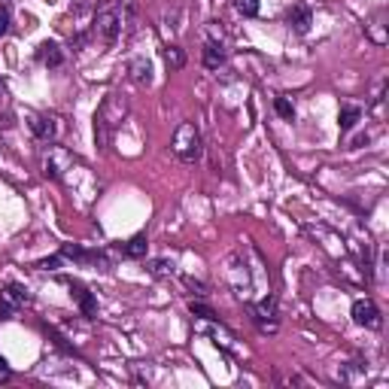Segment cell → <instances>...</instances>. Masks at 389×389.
<instances>
[{
	"label": "cell",
	"mask_w": 389,
	"mask_h": 389,
	"mask_svg": "<svg viewBox=\"0 0 389 389\" xmlns=\"http://www.w3.org/2000/svg\"><path fill=\"white\" fill-rule=\"evenodd\" d=\"M125 119H128V98L119 95V91H110V95L104 98V104H100L98 112H95V140H98L100 149L110 146L116 128Z\"/></svg>",
	"instance_id": "6da1fadb"
},
{
	"label": "cell",
	"mask_w": 389,
	"mask_h": 389,
	"mask_svg": "<svg viewBox=\"0 0 389 389\" xmlns=\"http://www.w3.org/2000/svg\"><path fill=\"white\" fill-rule=\"evenodd\" d=\"M170 149H173V156H177L180 161H186V165L201 161V156H204V140H201L198 125H194V122H180L177 131H173Z\"/></svg>",
	"instance_id": "7a4b0ae2"
},
{
	"label": "cell",
	"mask_w": 389,
	"mask_h": 389,
	"mask_svg": "<svg viewBox=\"0 0 389 389\" xmlns=\"http://www.w3.org/2000/svg\"><path fill=\"white\" fill-rule=\"evenodd\" d=\"M91 30L104 46H112L122 37V18H119V0H100L91 18Z\"/></svg>",
	"instance_id": "3957f363"
},
{
	"label": "cell",
	"mask_w": 389,
	"mask_h": 389,
	"mask_svg": "<svg viewBox=\"0 0 389 389\" xmlns=\"http://www.w3.org/2000/svg\"><path fill=\"white\" fill-rule=\"evenodd\" d=\"M74 156L58 146V143H46L43 152H40V165H43V177L46 180H61V173H64L67 168H74Z\"/></svg>",
	"instance_id": "277c9868"
},
{
	"label": "cell",
	"mask_w": 389,
	"mask_h": 389,
	"mask_svg": "<svg viewBox=\"0 0 389 389\" xmlns=\"http://www.w3.org/2000/svg\"><path fill=\"white\" fill-rule=\"evenodd\" d=\"M250 313L262 335H277V295L268 292L259 301H250Z\"/></svg>",
	"instance_id": "5b68a950"
},
{
	"label": "cell",
	"mask_w": 389,
	"mask_h": 389,
	"mask_svg": "<svg viewBox=\"0 0 389 389\" xmlns=\"http://www.w3.org/2000/svg\"><path fill=\"white\" fill-rule=\"evenodd\" d=\"M28 128L34 131L37 140L55 143V137H58V116H55V112H30V116H28Z\"/></svg>",
	"instance_id": "8992f818"
},
{
	"label": "cell",
	"mask_w": 389,
	"mask_h": 389,
	"mask_svg": "<svg viewBox=\"0 0 389 389\" xmlns=\"http://www.w3.org/2000/svg\"><path fill=\"white\" fill-rule=\"evenodd\" d=\"M228 280H231V286H234V292H238V298L250 301V289H252V283H250L247 262H243L240 255H231V262H228Z\"/></svg>",
	"instance_id": "52a82bcc"
},
{
	"label": "cell",
	"mask_w": 389,
	"mask_h": 389,
	"mask_svg": "<svg viewBox=\"0 0 389 389\" xmlns=\"http://www.w3.org/2000/svg\"><path fill=\"white\" fill-rule=\"evenodd\" d=\"M353 323L365 325V329H381V325H383L381 307H377L371 298H356L353 301Z\"/></svg>",
	"instance_id": "ba28073f"
},
{
	"label": "cell",
	"mask_w": 389,
	"mask_h": 389,
	"mask_svg": "<svg viewBox=\"0 0 389 389\" xmlns=\"http://www.w3.org/2000/svg\"><path fill=\"white\" fill-rule=\"evenodd\" d=\"M67 286H70V295H74V301L79 304V310H83L86 320H95L98 316V298L91 295L88 286L79 283V280H67Z\"/></svg>",
	"instance_id": "9c48e42d"
},
{
	"label": "cell",
	"mask_w": 389,
	"mask_h": 389,
	"mask_svg": "<svg viewBox=\"0 0 389 389\" xmlns=\"http://www.w3.org/2000/svg\"><path fill=\"white\" fill-rule=\"evenodd\" d=\"M61 259H74V262H83V265H100V268H107L104 252L83 250V247H76V243H64V247H61Z\"/></svg>",
	"instance_id": "30bf717a"
},
{
	"label": "cell",
	"mask_w": 389,
	"mask_h": 389,
	"mask_svg": "<svg viewBox=\"0 0 389 389\" xmlns=\"http://www.w3.org/2000/svg\"><path fill=\"white\" fill-rule=\"evenodd\" d=\"M286 25H289L295 34H307V30H310V25H313L310 6H307V4H292L289 13H286Z\"/></svg>",
	"instance_id": "8fae6325"
},
{
	"label": "cell",
	"mask_w": 389,
	"mask_h": 389,
	"mask_svg": "<svg viewBox=\"0 0 389 389\" xmlns=\"http://www.w3.org/2000/svg\"><path fill=\"white\" fill-rule=\"evenodd\" d=\"M37 61L43 67L55 70V67L64 64V52H61V46L55 43V40H46V43H40V49H37Z\"/></svg>",
	"instance_id": "7c38bea8"
},
{
	"label": "cell",
	"mask_w": 389,
	"mask_h": 389,
	"mask_svg": "<svg viewBox=\"0 0 389 389\" xmlns=\"http://www.w3.org/2000/svg\"><path fill=\"white\" fill-rule=\"evenodd\" d=\"M225 58H228V52H225V46L219 43V40H207V43H204V52H201L204 67L219 70L225 64Z\"/></svg>",
	"instance_id": "4fadbf2b"
},
{
	"label": "cell",
	"mask_w": 389,
	"mask_h": 389,
	"mask_svg": "<svg viewBox=\"0 0 389 389\" xmlns=\"http://www.w3.org/2000/svg\"><path fill=\"white\" fill-rule=\"evenodd\" d=\"M119 18H122V37H131L137 28V0H119Z\"/></svg>",
	"instance_id": "5bb4252c"
},
{
	"label": "cell",
	"mask_w": 389,
	"mask_h": 389,
	"mask_svg": "<svg viewBox=\"0 0 389 389\" xmlns=\"http://www.w3.org/2000/svg\"><path fill=\"white\" fill-rule=\"evenodd\" d=\"M146 250H149L146 234H134L128 243H122V247H119V252L125 255V259H146Z\"/></svg>",
	"instance_id": "9a60e30c"
},
{
	"label": "cell",
	"mask_w": 389,
	"mask_h": 389,
	"mask_svg": "<svg viewBox=\"0 0 389 389\" xmlns=\"http://www.w3.org/2000/svg\"><path fill=\"white\" fill-rule=\"evenodd\" d=\"M128 74H131V79H134L137 86H152V64L146 58H134L128 64Z\"/></svg>",
	"instance_id": "2e32d148"
},
{
	"label": "cell",
	"mask_w": 389,
	"mask_h": 389,
	"mask_svg": "<svg viewBox=\"0 0 389 389\" xmlns=\"http://www.w3.org/2000/svg\"><path fill=\"white\" fill-rule=\"evenodd\" d=\"M362 122V107L359 104H344L341 107V116H337V125H341V131L347 134V131H353L356 125Z\"/></svg>",
	"instance_id": "e0dca14e"
},
{
	"label": "cell",
	"mask_w": 389,
	"mask_h": 389,
	"mask_svg": "<svg viewBox=\"0 0 389 389\" xmlns=\"http://www.w3.org/2000/svg\"><path fill=\"white\" fill-rule=\"evenodd\" d=\"M368 37H371V43L386 46V13H383V9L371 18V25H368Z\"/></svg>",
	"instance_id": "ac0fdd59"
},
{
	"label": "cell",
	"mask_w": 389,
	"mask_h": 389,
	"mask_svg": "<svg viewBox=\"0 0 389 389\" xmlns=\"http://www.w3.org/2000/svg\"><path fill=\"white\" fill-rule=\"evenodd\" d=\"M4 298H9L13 304H18V307H28L30 301V292H28V286H22V283H6V289H4Z\"/></svg>",
	"instance_id": "d6986e66"
},
{
	"label": "cell",
	"mask_w": 389,
	"mask_h": 389,
	"mask_svg": "<svg viewBox=\"0 0 389 389\" xmlns=\"http://www.w3.org/2000/svg\"><path fill=\"white\" fill-rule=\"evenodd\" d=\"M189 310H192V316H198V320H204V323H219L216 310H213L210 304H204V301H189Z\"/></svg>",
	"instance_id": "ffe728a7"
},
{
	"label": "cell",
	"mask_w": 389,
	"mask_h": 389,
	"mask_svg": "<svg viewBox=\"0 0 389 389\" xmlns=\"http://www.w3.org/2000/svg\"><path fill=\"white\" fill-rule=\"evenodd\" d=\"M165 64L170 70H182V67H186V52H182L180 46H168L165 49Z\"/></svg>",
	"instance_id": "44dd1931"
},
{
	"label": "cell",
	"mask_w": 389,
	"mask_h": 389,
	"mask_svg": "<svg viewBox=\"0 0 389 389\" xmlns=\"http://www.w3.org/2000/svg\"><path fill=\"white\" fill-rule=\"evenodd\" d=\"M146 271L156 274V277H170V274H173V262H168V259H152V262H146Z\"/></svg>",
	"instance_id": "7402d4cb"
},
{
	"label": "cell",
	"mask_w": 389,
	"mask_h": 389,
	"mask_svg": "<svg viewBox=\"0 0 389 389\" xmlns=\"http://www.w3.org/2000/svg\"><path fill=\"white\" fill-rule=\"evenodd\" d=\"M274 110H277V116H280V119H289V122L295 119V107H292V100L286 98V95H280L277 100H274Z\"/></svg>",
	"instance_id": "603a6c76"
},
{
	"label": "cell",
	"mask_w": 389,
	"mask_h": 389,
	"mask_svg": "<svg viewBox=\"0 0 389 389\" xmlns=\"http://www.w3.org/2000/svg\"><path fill=\"white\" fill-rule=\"evenodd\" d=\"M234 9L243 18H252V16H259V0H234Z\"/></svg>",
	"instance_id": "cb8c5ba5"
},
{
	"label": "cell",
	"mask_w": 389,
	"mask_h": 389,
	"mask_svg": "<svg viewBox=\"0 0 389 389\" xmlns=\"http://www.w3.org/2000/svg\"><path fill=\"white\" fill-rule=\"evenodd\" d=\"M22 310V307L18 304H13L9 298H4V295H0V323H6V320H13V316Z\"/></svg>",
	"instance_id": "d4e9b609"
},
{
	"label": "cell",
	"mask_w": 389,
	"mask_h": 389,
	"mask_svg": "<svg viewBox=\"0 0 389 389\" xmlns=\"http://www.w3.org/2000/svg\"><path fill=\"white\" fill-rule=\"evenodd\" d=\"M383 95H386V76H381L374 83V91H371V104L377 107V104H383Z\"/></svg>",
	"instance_id": "484cf974"
},
{
	"label": "cell",
	"mask_w": 389,
	"mask_h": 389,
	"mask_svg": "<svg viewBox=\"0 0 389 389\" xmlns=\"http://www.w3.org/2000/svg\"><path fill=\"white\" fill-rule=\"evenodd\" d=\"M9 22H13V16H9V6L0 4V37L9 34Z\"/></svg>",
	"instance_id": "4316f807"
},
{
	"label": "cell",
	"mask_w": 389,
	"mask_h": 389,
	"mask_svg": "<svg viewBox=\"0 0 389 389\" xmlns=\"http://www.w3.org/2000/svg\"><path fill=\"white\" fill-rule=\"evenodd\" d=\"M58 265H61V252H58V255H49V259H43V262L37 265V268H40V271H55Z\"/></svg>",
	"instance_id": "83f0119b"
},
{
	"label": "cell",
	"mask_w": 389,
	"mask_h": 389,
	"mask_svg": "<svg viewBox=\"0 0 389 389\" xmlns=\"http://www.w3.org/2000/svg\"><path fill=\"white\" fill-rule=\"evenodd\" d=\"M9 381H13V368H9L6 359L0 356V383H9Z\"/></svg>",
	"instance_id": "f1b7e54d"
},
{
	"label": "cell",
	"mask_w": 389,
	"mask_h": 389,
	"mask_svg": "<svg viewBox=\"0 0 389 389\" xmlns=\"http://www.w3.org/2000/svg\"><path fill=\"white\" fill-rule=\"evenodd\" d=\"M182 283H186V286H189V289H192L194 295H207V286H204V283H198V280H192V277H186V280H182Z\"/></svg>",
	"instance_id": "f546056e"
},
{
	"label": "cell",
	"mask_w": 389,
	"mask_h": 389,
	"mask_svg": "<svg viewBox=\"0 0 389 389\" xmlns=\"http://www.w3.org/2000/svg\"><path fill=\"white\" fill-rule=\"evenodd\" d=\"M4 95H6V86H4V83H0V98H4Z\"/></svg>",
	"instance_id": "4dcf8cb0"
}]
</instances>
